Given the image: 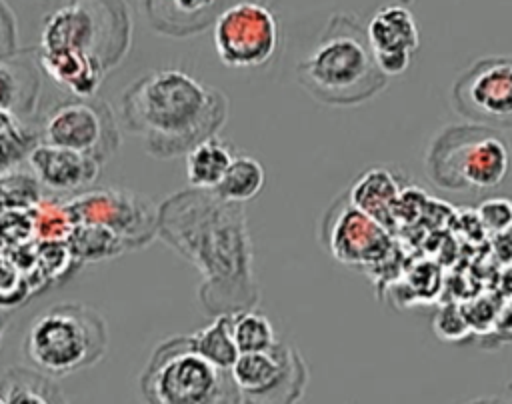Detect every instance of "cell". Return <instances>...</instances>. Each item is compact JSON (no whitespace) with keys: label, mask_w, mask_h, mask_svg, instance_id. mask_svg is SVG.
Listing matches in <instances>:
<instances>
[{"label":"cell","mask_w":512,"mask_h":404,"mask_svg":"<svg viewBox=\"0 0 512 404\" xmlns=\"http://www.w3.org/2000/svg\"><path fill=\"white\" fill-rule=\"evenodd\" d=\"M42 144L74 150L104 164L120 148L116 116L106 100L64 98L52 102L38 120Z\"/></svg>","instance_id":"cell-8"},{"label":"cell","mask_w":512,"mask_h":404,"mask_svg":"<svg viewBox=\"0 0 512 404\" xmlns=\"http://www.w3.org/2000/svg\"><path fill=\"white\" fill-rule=\"evenodd\" d=\"M0 404H72L54 378L28 368L10 366L2 372Z\"/></svg>","instance_id":"cell-18"},{"label":"cell","mask_w":512,"mask_h":404,"mask_svg":"<svg viewBox=\"0 0 512 404\" xmlns=\"http://www.w3.org/2000/svg\"><path fill=\"white\" fill-rule=\"evenodd\" d=\"M296 80L314 100L342 108L372 100L388 84L366 26L346 12L328 18L314 48L298 62Z\"/></svg>","instance_id":"cell-3"},{"label":"cell","mask_w":512,"mask_h":404,"mask_svg":"<svg viewBox=\"0 0 512 404\" xmlns=\"http://www.w3.org/2000/svg\"><path fill=\"white\" fill-rule=\"evenodd\" d=\"M38 48H22L8 58H0L2 110L32 120L40 94Z\"/></svg>","instance_id":"cell-17"},{"label":"cell","mask_w":512,"mask_h":404,"mask_svg":"<svg viewBox=\"0 0 512 404\" xmlns=\"http://www.w3.org/2000/svg\"><path fill=\"white\" fill-rule=\"evenodd\" d=\"M234 158L236 154L232 144L218 136L198 144L186 156V178L190 188L216 190Z\"/></svg>","instance_id":"cell-20"},{"label":"cell","mask_w":512,"mask_h":404,"mask_svg":"<svg viewBox=\"0 0 512 404\" xmlns=\"http://www.w3.org/2000/svg\"><path fill=\"white\" fill-rule=\"evenodd\" d=\"M30 172L38 182L56 192H72L90 186L104 164L74 150L40 144L28 158Z\"/></svg>","instance_id":"cell-15"},{"label":"cell","mask_w":512,"mask_h":404,"mask_svg":"<svg viewBox=\"0 0 512 404\" xmlns=\"http://www.w3.org/2000/svg\"><path fill=\"white\" fill-rule=\"evenodd\" d=\"M350 202L380 222L384 228H392L394 204L398 202V184L394 176L384 168L366 170L354 186L348 190Z\"/></svg>","instance_id":"cell-19"},{"label":"cell","mask_w":512,"mask_h":404,"mask_svg":"<svg viewBox=\"0 0 512 404\" xmlns=\"http://www.w3.org/2000/svg\"><path fill=\"white\" fill-rule=\"evenodd\" d=\"M218 60L228 68H256L276 54L280 30L274 12L260 2H234L212 28Z\"/></svg>","instance_id":"cell-11"},{"label":"cell","mask_w":512,"mask_h":404,"mask_svg":"<svg viewBox=\"0 0 512 404\" xmlns=\"http://www.w3.org/2000/svg\"><path fill=\"white\" fill-rule=\"evenodd\" d=\"M264 182H266L264 166L248 154H236L224 180L212 192H216L226 202L244 204L262 190Z\"/></svg>","instance_id":"cell-23"},{"label":"cell","mask_w":512,"mask_h":404,"mask_svg":"<svg viewBox=\"0 0 512 404\" xmlns=\"http://www.w3.org/2000/svg\"><path fill=\"white\" fill-rule=\"evenodd\" d=\"M478 220L490 234L502 236L512 230V200L490 198L478 206Z\"/></svg>","instance_id":"cell-28"},{"label":"cell","mask_w":512,"mask_h":404,"mask_svg":"<svg viewBox=\"0 0 512 404\" xmlns=\"http://www.w3.org/2000/svg\"><path fill=\"white\" fill-rule=\"evenodd\" d=\"M330 254L348 266H368L392 250L390 230L358 210L348 192L332 202L322 226Z\"/></svg>","instance_id":"cell-13"},{"label":"cell","mask_w":512,"mask_h":404,"mask_svg":"<svg viewBox=\"0 0 512 404\" xmlns=\"http://www.w3.org/2000/svg\"><path fill=\"white\" fill-rule=\"evenodd\" d=\"M198 354L218 368L232 370L240 358V350L232 336V314L216 316L212 322L190 334Z\"/></svg>","instance_id":"cell-22"},{"label":"cell","mask_w":512,"mask_h":404,"mask_svg":"<svg viewBox=\"0 0 512 404\" xmlns=\"http://www.w3.org/2000/svg\"><path fill=\"white\" fill-rule=\"evenodd\" d=\"M366 30L380 70L388 78L402 74L420 46L414 14L406 6L388 4L372 14Z\"/></svg>","instance_id":"cell-14"},{"label":"cell","mask_w":512,"mask_h":404,"mask_svg":"<svg viewBox=\"0 0 512 404\" xmlns=\"http://www.w3.org/2000/svg\"><path fill=\"white\" fill-rule=\"evenodd\" d=\"M158 238L200 272L198 302L212 318L254 310L260 286L244 204L186 188L160 202Z\"/></svg>","instance_id":"cell-1"},{"label":"cell","mask_w":512,"mask_h":404,"mask_svg":"<svg viewBox=\"0 0 512 404\" xmlns=\"http://www.w3.org/2000/svg\"><path fill=\"white\" fill-rule=\"evenodd\" d=\"M30 212L36 242H68L76 222L68 200L44 196Z\"/></svg>","instance_id":"cell-25"},{"label":"cell","mask_w":512,"mask_h":404,"mask_svg":"<svg viewBox=\"0 0 512 404\" xmlns=\"http://www.w3.org/2000/svg\"><path fill=\"white\" fill-rule=\"evenodd\" d=\"M16 48V20L6 2H0V58H8Z\"/></svg>","instance_id":"cell-30"},{"label":"cell","mask_w":512,"mask_h":404,"mask_svg":"<svg viewBox=\"0 0 512 404\" xmlns=\"http://www.w3.org/2000/svg\"><path fill=\"white\" fill-rule=\"evenodd\" d=\"M154 32L170 38H186L214 28L228 2L214 0H146L140 4Z\"/></svg>","instance_id":"cell-16"},{"label":"cell","mask_w":512,"mask_h":404,"mask_svg":"<svg viewBox=\"0 0 512 404\" xmlns=\"http://www.w3.org/2000/svg\"><path fill=\"white\" fill-rule=\"evenodd\" d=\"M232 336L240 354L264 352L278 342L272 322L256 310L232 314Z\"/></svg>","instance_id":"cell-26"},{"label":"cell","mask_w":512,"mask_h":404,"mask_svg":"<svg viewBox=\"0 0 512 404\" xmlns=\"http://www.w3.org/2000/svg\"><path fill=\"white\" fill-rule=\"evenodd\" d=\"M106 348V320L92 306L76 302L54 304L38 312L22 340L26 360L50 378L98 364Z\"/></svg>","instance_id":"cell-4"},{"label":"cell","mask_w":512,"mask_h":404,"mask_svg":"<svg viewBox=\"0 0 512 404\" xmlns=\"http://www.w3.org/2000/svg\"><path fill=\"white\" fill-rule=\"evenodd\" d=\"M510 146L494 128L454 124L434 136L426 152L428 178L452 192H486L508 174Z\"/></svg>","instance_id":"cell-7"},{"label":"cell","mask_w":512,"mask_h":404,"mask_svg":"<svg viewBox=\"0 0 512 404\" xmlns=\"http://www.w3.org/2000/svg\"><path fill=\"white\" fill-rule=\"evenodd\" d=\"M434 330L442 340H460L462 336L468 334L470 324L454 304H448L436 314Z\"/></svg>","instance_id":"cell-29"},{"label":"cell","mask_w":512,"mask_h":404,"mask_svg":"<svg viewBox=\"0 0 512 404\" xmlns=\"http://www.w3.org/2000/svg\"><path fill=\"white\" fill-rule=\"evenodd\" d=\"M0 142H2V172L18 168L42 144L38 122L18 118L0 110Z\"/></svg>","instance_id":"cell-21"},{"label":"cell","mask_w":512,"mask_h":404,"mask_svg":"<svg viewBox=\"0 0 512 404\" xmlns=\"http://www.w3.org/2000/svg\"><path fill=\"white\" fill-rule=\"evenodd\" d=\"M42 198H44L42 184L32 172L22 170L20 166L2 172V210L28 212Z\"/></svg>","instance_id":"cell-27"},{"label":"cell","mask_w":512,"mask_h":404,"mask_svg":"<svg viewBox=\"0 0 512 404\" xmlns=\"http://www.w3.org/2000/svg\"><path fill=\"white\" fill-rule=\"evenodd\" d=\"M68 246L74 260L80 266L84 262L114 258L124 252H130L128 244L122 238H118L114 232L100 226H90V224H76L68 238Z\"/></svg>","instance_id":"cell-24"},{"label":"cell","mask_w":512,"mask_h":404,"mask_svg":"<svg viewBox=\"0 0 512 404\" xmlns=\"http://www.w3.org/2000/svg\"><path fill=\"white\" fill-rule=\"evenodd\" d=\"M466 404H512V402L492 396V398H478V400H472V402H466Z\"/></svg>","instance_id":"cell-31"},{"label":"cell","mask_w":512,"mask_h":404,"mask_svg":"<svg viewBox=\"0 0 512 404\" xmlns=\"http://www.w3.org/2000/svg\"><path fill=\"white\" fill-rule=\"evenodd\" d=\"M228 96L178 68H158L126 86L120 100L124 128L158 160L188 156L218 136L228 120Z\"/></svg>","instance_id":"cell-2"},{"label":"cell","mask_w":512,"mask_h":404,"mask_svg":"<svg viewBox=\"0 0 512 404\" xmlns=\"http://www.w3.org/2000/svg\"><path fill=\"white\" fill-rule=\"evenodd\" d=\"M76 224L100 226L122 238L130 252L158 236V210L152 198L118 186L90 188L68 200Z\"/></svg>","instance_id":"cell-9"},{"label":"cell","mask_w":512,"mask_h":404,"mask_svg":"<svg viewBox=\"0 0 512 404\" xmlns=\"http://www.w3.org/2000/svg\"><path fill=\"white\" fill-rule=\"evenodd\" d=\"M130 38L132 20L124 2L74 0L44 16L38 50L80 54L110 72L130 50Z\"/></svg>","instance_id":"cell-6"},{"label":"cell","mask_w":512,"mask_h":404,"mask_svg":"<svg viewBox=\"0 0 512 404\" xmlns=\"http://www.w3.org/2000/svg\"><path fill=\"white\" fill-rule=\"evenodd\" d=\"M230 372L242 404H298L308 386L306 360L282 340L264 352L240 354Z\"/></svg>","instance_id":"cell-10"},{"label":"cell","mask_w":512,"mask_h":404,"mask_svg":"<svg viewBox=\"0 0 512 404\" xmlns=\"http://www.w3.org/2000/svg\"><path fill=\"white\" fill-rule=\"evenodd\" d=\"M452 108L470 124L512 128V58L486 56L470 64L452 84Z\"/></svg>","instance_id":"cell-12"},{"label":"cell","mask_w":512,"mask_h":404,"mask_svg":"<svg viewBox=\"0 0 512 404\" xmlns=\"http://www.w3.org/2000/svg\"><path fill=\"white\" fill-rule=\"evenodd\" d=\"M144 404H242L230 370L198 354L190 334L158 342L140 372Z\"/></svg>","instance_id":"cell-5"}]
</instances>
